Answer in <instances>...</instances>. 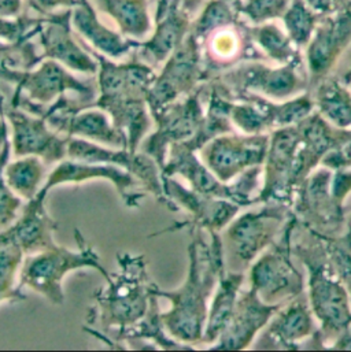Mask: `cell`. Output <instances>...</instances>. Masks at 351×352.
Here are the masks:
<instances>
[{"mask_svg": "<svg viewBox=\"0 0 351 352\" xmlns=\"http://www.w3.org/2000/svg\"><path fill=\"white\" fill-rule=\"evenodd\" d=\"M328 350H351V325L330 346Z\"/></svg>", "mask_w": 351, "mask_h": 352, "instance_id": "b9f144b4", "label": "cell"}, {"mask_svg": "<svg viewBox=\"0 0 351 352\" xmlns=\"http://www.w3.org/2000/svg\"><path fill=\"white\" fill-rule=\"evenodd\" d=\"M23 259L25 254L19 247L0 244V303H14L26 299L19 287V272Z\"/></svg>", "mask_w": 351, "mask_h": 352, "instance_id": "1f68e13d", "label": "cell"}, {"mask_svg": "<svg viewBox=\"0 0 351 352\" xmlns=\"http://www.w3.org/2000/svg\"><path fill=\"white\" fill-rule=\"evenodd\" d=\"M98 179L109 181L110 184H113L124 204L129 208L139 207L140 200L147 195V192L140 190V182L121 168L107 164L85 162L70 158H66L55 165V168L48 173L43 189L50 193L55 186L59 185L84 184Z\"/></svg>", "mask_w": 351, "mask_h": 352, "instance_id": "d6986e66", "label": "cell"}, {"mask_svg": "<svg viewBox=\"0 0 351 352\" xmlns=\"http://www.w3.org/2000/svg\"><path fill=\"white\" fill-rule=\"evenodd\" d=\"M72 14L55 16L40 30V43L43 47V59H54L70 72L92 76L99 70L95 56H91L74 40L70 32L69 19Z\"/></svg>", "mask_w": 351, "mask_h": 352, "instance_id": "603a6c76", "label": "cell"}, {"mask_svg": "<svg viewBox=\"0 0 351 352\" xmlns=\"http://www.w3.org/2000/svg\"><path fill=\"white\" fill-rule=\"evenodd\" d=\"M4 96H3V94H1V91H0V111H1V109H3V106H4Z\"/></svg>", "mask_w": 351, "mask_h": 352, "instance_id": "7dc6e473", "label": "cell"}, {"mask_svg": "<svg viewBox=\"0 0 351 352\" xmlns=\"http://www.w3.org/2000/svg\"><path fill=\"white\" fill-rule=\"evenodd\" d=\"M7 142H10V126H8V122L4 118L3 113L0 111V151L6 146Z\"/></svg>", "mask_w": 351, "mask_h": 352, "instance_id": "ee69618b", "label": "cell"}, {"mask_svg": "<svg viewBox=\"0 0 351 352\" xmlns=\"http://www.w3.org/2000/svg\"><path fill=\"white\" fill-rule=\"evenodd\" d=\"M188 232L191 241L184 283L171 291L157 285L156 294L171 302V309L161 314L168 333L177 342L195 347L202 344L210 300L226 265L224 241L218 232Z\"/></svg>", "mask_w": 351, "mask_h": 352, "instance_id": "6da1fadb", "label": "cell"}, {"mask_svg": "<svg viewBox=\"0 0 351 352\" xmlns=\"http://www.w3.org/2000/svg\"><path fill=\"white\" fill-rule=\"evenodd\" d=\"M345 85L351 88V45L348 48V58H346V66L342 70V74L338 77Z\"/></svg>", "mask_w": 351, "mask_h": 352, "instance_id": "f6af8a7d", "label": "cell"}, {"mask_svg": "<svg viewBox=\"0 0 351 352\" xmlns=\"http://www.w3.org/2000/svg\"><path fill=\"white\" fill-rule=\"evenodd\" d=\"M0 16V38L7 40L11 44H18L25 40V30L29 26L28 22L6 21Z\"/></svg>", "mask_w": 351, "mask_h": 352, "instance_id": "74e56055", "label": "cell"}, {"mask_svg": "<svg viewBox=\"0 0 351 352\" xmlns=\"http://www.w3.org/2000/svg\"><path fill=\"white\" fill-rule=\"evenodd\" d=\"M157 287V285H156ZM156 291V289H154ZM160 296L154 294L151 299V305L149 309V313L143 320H140L134 327L120 332L113 338V342H125V343H134V342H150L154 349L164 350V351H180V350H193L195 347L187 346L184 343H180L175 340L167 331L164 321H162V311L160 310ZM118 349H121L118 346Z\"/></svg>", "mask_w": 351, "mask_h": 352, "instance_id": "83f0119b", "label": "cell"}, {"mask_svg": "<svg viewBox=\"0 0 351 352\" xmlns=\"http://www.w3.org/2000/svg\"><path fill=\"white\" fill-rule=\"evenodd\" d=\"M67 158L121 168L135 177L140 182L142 188L147 193L153 195L156 200L167 210L173 212L178 211V208L165 195L161 168L150 155L140 150L131 151L129 148H114L84 139L70 138L67 144Z\"/></svg>", "mask_w": 351, "mask_h": 352, "instance_id": "4fadbf2b", "label": "cell"}, {"mask_svg": "<svg viewBox=\"0 0 351 352\" xmlns=\"http://www.w3.org/2000/svg\"><path fill=\"white\" fill-rule=\"evenodd\" d=\"M236 21L233 6L225 0H211L191 28V33L199 40L206 38L217 29L231 26Z\"/></svg>", "mask_w": 351, "mask_h": 352, "instance_id": "836d02e7", "label": "cell"}, {"mask_svg": "<svg viewBox=\"0 0 351 352\" xmlns=\"http://www.w3.org/2000/svg\"><path fill=\"white\" fill-rule=\"evenodd\" d=\"M1 113L8 122L11 151L17 158L36 155L47 165L67 158L70 138L54 131L44 116L30 113L14 102L4 103Z\"/></svg>", "mask_w": 351, "mask_h": 352, "instance_id": "5bb4252c", "label": "cell"}, {"mask_svg": "<svg viewBox=\"0 0 351 352\" xmlns=\"http://www.w3.org/2000/svg\"><path fill=\"white\" fill-rule=\"evenodd\" d=\"M225 1H228V3H231L232 6H240V3H242V0H225Z\"/></svg>", "mask_w": 351, "mask_h": 352, "instance_id": "bcb514c9", "label": "cell"}, {"mask_svg": "<svg viewBox=\"0 0 351 352\" xmlns=\"http://www.w3.org/2000/svg\"><path fill=\"white\" fill-rule=\"evenodd\" d=\"M72 21L77 32L102 55L110 59H121L139 44L124 38L121 34L105 26L94 12L88 1L74 7Z\"/></svg>", "mask_w": 351, "mask_h": 352, "instance_id": "484cf974", "label": "cell"}, {"mask_svg": "<svg viewBox=\"0 0 351 352\" xmlns=\"http://www.w3.org/2000/svg\"><path fill=\"white\" fill-rule=\"evenodd\" d=\"M305 1L320 16L335 14L351 4V0H305Z\"/></svg>", "mask_w": 351, "mask_h": 352, "instance_id": "f35d334b", "label": "cell"}, {"mask_svg": "<svg viewBox=\"0 0 351 352\" xmlns=\"http://www.w3.org/2000/svg\"><path fill=\"white\" fill-rule=\"evenodd\" d=\"M11 154V142H7L0 151V232L14 223L23 207V200L11 190L4 178V169Z\"/></svg>", "mask_w": 351, "mask_h": 352, "instance_id": "e575fe53", "label": "cell"}, {"mask_svg": "<svg viewBox=\"0 0 351 352\" xmlns=\"http://www.w3.org/2000/svg\"><path fill=\"white\" fill-rule=\"evenodd\" d=\"M202 47L199 40L189 32L182 44L165 62L161 73L153 82L147 103L151 116L165 106L195 92L200 85L207 82Z\"/></svg>", "mask_w": 351, "mask_h": 352, "instance_id": "7c38bea8", "label": "cell"}, {"mask_svg": "<svg viewBox=\"0 0 351 352\" xmlns=\"http://www.w3.org/2000/svg\"><path fill=\"white\" fill-rule=\"evenodd\" d=\"M351 45V4L321 16L308 44L306 65L310 87L330 76L334 66Z\"/></svg>", "mask_w": 351, "mask_h": 352, "instance_id": "ac0fdd59", "label": "cell"}, {"mask_svg": "<svg viewBox=\"0 0 351 352\" xmlns=\"http://www.w3.org/2000/svg\"><path fill=\"white\" fill-rule=\"evenodd\" d=\"M255 349L327 350L305 294L279 309L266 325V331Z\"/></svg>", "mask_w": 351, "mask_h": 352, "instance_id": "e0dca14e", "label": "cell"}, {"mask_svg": "<svg viewBox=\"0 0 351 352\" xmlns=\"http://www.w3.org/2000/svg\"><path fill=\"white\" fill-rule=\"evenodd\" d=\"M281 18L287 34L301 48L309 44L320 15L313 11L305 0H290Z\"/></svg>", "mask_w": 351, "mask_h": 352, "instance_id": "d6a6232c", "label": "cell"}, {"mask_svg": "<svg viewBox=\"0 0 351 352\" xmlns=\"http://www.w3.org/2000/svg\"><path fill=\"white\" fill-rule=\"evenodd\" d=\"M332 169L320 165L297 189L292 212L312 233L339 239L348 229L345 208L331 190Z\"/></svg>", "mask_w": 351, "mask_h": 352, "instance_id": "30bf717a", "label": "cell"}, {"mask_svg": "<svg viewBox=\"0 0 351 352\" xmlns=\"http://www.w3.org/2000/svg\"><path fill=\"white\" fill-rule=\"evenodd\" d=\"M248 37L254 45L261 48L264 56L279 65L302 62L299 47L276 23L265 22L254 25L248 28Z\"/></svg>", "mask_w": 351, "mask_h": 352, "instance_id": "f546056e", "label": "cell"}, {"mask_svg": "<svg viewBox=\"0 0 351 352\" xmlns=\"http://www.w3.org/2000/svg\"><path fill=\"white\" fill-rule=\"evenodd\" d=\"M162 184L167 197L178 210L181 208L188 212V219L184 222H176L172 226L165 228L153 236H161L181 229H202L206 233H220L240 212L242 206L235 201L199 193L180 182L176 177L162 175Z\"/></svg>", "mask_w": 351, "mask_h": 352, "instance_id": "2e32d148", "label": "cell"}, {"mask_svg": "<svg viewBox=\"0 0 351 352\" xmlns=\"http://www.w3.org/2000/svg\"><path fill=\"white\" fill-rule=\"evenodd\" d=\"M116 259L117 272H110L106 285L94 292V321H88L89 325L99 322L100 332L111 340L146 317L157 285L145 255L118 252Z\"/></svg>", "mask_w": 351, "mask_h": 352, "instance_id": "3957f363", "label": "cell"}, {"mask_svg": "<svg viewBox=\"0 0 351 352\" xmlns=\"http://www.w3.org/2000/svg\"><path fill=\"white\" fill-rule=\"evenodd\" d=\"M309 236L310 243H298L294 247V254L306 267L308 302L328 350L351 325V298L335 272L323 241L310 232Z\"/></svg>", "mask_w": 351, "mask_h": 352, "instance_id": "277c9868", "label": "cell"}, {"mask_svg": "<svg viewBox=\"0 0 351 352\" xmlns=\"http://www.w3.org/2000/svg\"><path fill=\"white\" fill-rule=\"evenodd\" d=\"M316 236L323 241L327 255L335 272L338 273L339 278L343 281L345 287L348 288L351 298V250H349L339 239L320 236V234H316Z\"/></svg>", "mask_w": 351, "mask_h": 352, "instance_id": "8d00e7d4", "label": "cell"}, {"mask_svg": "<svg viewBox=\"0 0 351 352\" xmlns=\"http://www.w3.org/2000/svg\"><path fill=\"white\" fill-rule=\"evenodd\" d=\"M94 56L99 70L98 96L92 106L110 116L114 125L125 133L131 151H139L154 128L147 96L157 73L140 59L114 63L102 54Z\"/></svg>", "mask_w": 351, "mask_h": 352, "instance_id": "7a4b0ae2", "label": "cell"}, {"mask_svg": "<svg viewBox=\"0 0 351 352\" xmlns=\"http://www.w3.org/2000/svg\"><path fill=\"white\" fill-rule=\"evenodd\" d=\"M47 164L36 157L26 155L10 161L4 169V178L11 190L23 201L32 200L47 181Z\"/></svg>", "mask_w": 351, "mask_h": 352, "instance_id": "f1b7e54d", "label": "cell"}, {"mask_svg": "<svg viewBox=\"0 0 351 352\" xmlns=\"http://www.w3.org/2000/svg\"><path fill=\"white\" fill-rule=\"evenodd\" d=\"M0 78L14 84L17 94L37 106H50L67 94L76 95L88 107L96 100L95 89L88 82L54 59H43L29 70L0 66Z\"/></svg>", "mask_w": 351, "mask_h": 352, "instance_id": "9c48e42d", "label": "cell"}, {"mask_svg": "<svg viewBox=\"0 0 351 352\" xmlns=\"http://www.w3.org/2000/svg\"><path fill=\"white\" fill-rule=\"evenodd\" d=\"M292 208L283 203H262L261 208L237 214L225 228L224 250L242 263L243 269L270 247L281 233Z\"/></svg>", "mask_w": 351, "mask_h": 352, "instance_id": "ba28073f", "label": "cell"}, {"mask_svg": "<svg viewBox=\"0 0 351 352\" xmlns=\"http://www.w3.org/2000/svg\"><path fill=\"white\" fill-rule=\"evenodd\" d=\"M74 239L77 250L54 244L44 251L25 255L19 272V287L41 295L54 306H62L65 303L63 281L69 273L91 269L100 273L105 280L109 278L110 272L78 229H74Z\"/></svg>", "mask_w": 351, "mask_h": 352, "instance_id": "5b68a950", "label": "cell"}, {"mask_svg": "<svg viewBox=\"0 0 351 352\" xmlns=\"http://www.w3.org/2000/svg\"><path fill=\"white\" fill-rule=\"evenodd\" d=\"M176 4L180 7L181 11H184L187 15H193L200 7L203 0H175Z\"/></svg>", "mask_w": 351, "mask_h": 352, "instance_id": "7bdbcfd3", "label": "cell"}, {"mask_svg": "<svg viewBox=\"0 0 351 352\" xmlns=\"http://www.w3.org/2000/svg\"><path fill=\"white\" fill-rule=\"evenodd\" d=\"M162 175L181 177L189 188L199 193L228 199L240 206L235 182L226 184L220 181L204 165L199 153L191 148L185 142L177 143L169 148Z\"/></svg>", "mask_w": 351, "mask_h": 352, "instance_id": "7402d4cb", "label": "cell"}, {"mask_svg": "<svg viewBox=\"0 0 351 352\" xmlns=\"http://www.w3.org/2000/svg\"><path fill=\"white\" fill-rule=\"evenodd\" d=\"M217 78L233 99L242 94H257L275 102H284L309 91L310 80L302 62L268 66L261 60H246Z\"/></svg>", "mask_w": 351, "mask_h": 352, "instance_id": "52a82bcc", "label": "cell"}, {"mask_svg": "<svg viewBox=\"0 0 351 352\" xmlns=\"http://www.w3.org/2000/svg\"><path fill=\"white\" fill-rule=\"evenodd\" d=\"M47 196L48 192L41 188L37 196L25 201L14 223L0 232V244L17 245L25 255L44 251L56 244L54 234L58 223L47 210Z\"/></svg>", "mask_w": 351, "mask_h": 352, "instance_id": "44dd1931", "label": "cell"}, {"mask_svg": "<svg viewBox=\"0 0 351 352\" xmlns=\"http://www.w3.org/2000/svg\"><path fill=\"white\" fill-rule=\"evenodd\" d=\"M298 225L299 221L292 212L276 241L248 267L250 287L265 303L286 305L306 294V278L292 261V239Z\"/></svg>", "mask_w": 351, "mask_h": 352, "instance_id": "8992f818", "label": "cell"}, {"mask_svg": "<svg viewBox=\"0 0 351 352\" xmlns=\"http://www.w3.org/2000/svg\"><path fill=\"white\" fill-rule=\"evenodd\" d=\"M21 0H0V16H14L21 11Z\"/></svg>", "mask_w": 351, "mask_h": 352, "instance_id": "60d3db41", "label": "cell"}, {"mask_svg": "<svg viewBox=\"0 0 351 352\" xmlns=\"http://www.w3.org/2000/svg\"><path fill=\"white\" fill-rule=\"evenodd\" d=\"M290 4V0H246L237 10L246 15L254 25L265 23L281 18Z\"/></svg>", "mask_w": 351, "mask_h": 352, "instance_id": "d590c367", "label": "cell"}, {"mask_svg": "<svg viewBox=\"0 0 351 352\" xmlns=\"http://www.w3.org/2000/svg\"><path fill=\"white\" fill-rule=\"evenodd\" d=\"M316 111L331 125L339 129H351V91L338 77L327 76L312 89Z\"/></svg>", "mask_w": 351, "mask_h": 352, "instance_id": "4316f807", "label": "cell"}, {"mask_svg": "<svg viewBox=\"0 0 351 352\" xmlns=\"http://www.w3.org/2000/svg\"><path fill=\"white\" fill-rule=\"evenodd\" d=\"M281 306L283 305L265 303L258 294L248 287V289L240 292L226 329L207 350L240 351L250 349L258 333L266 328Z\"/></svg>", "mask_w": 351, "mask_h": 352, "instance_id": "ffe728a7", "label": "cell"}, {"mask_svg": "<svg viewBox=\"0 0 351 352\" xmlns=\"http://www.w3.org/2000/svg\"><path fill=\"white\" fill-rule=\"evenodd\" d=\"M244 280L246 274L240 270H225L221 274L213 298L210 300L202 344L207 347L214 344L226 329L233 316Z\"/></svg>", "mask_w": 351, "mask_h": 352, "instance_id": "cb8c5ba5", "label": "cell"}, {"mask_svg": "<svg viewBox=\"0 0 351 352\" xmlns=\"http://www.w3.org/2000/svg\"><path fill=\"white\" fill-rule=\"evenodd\" d=\"M203 89L200 85L195 92L165 106L154 113V131L145 139L140 151L150 155L164 169L169 148L177 143L192 139L199 131L206 109L203 107Z\"/></svg>", "mask_w": 351, "mask_h": 352, "instance_id": "8fae6325", "label": "cell"}, {"mask_svg": "<svg viewBox=\"0 0 351 352\" xmlns=\"http://www.w3.org/2000/svg\"><path fill=\"white\" fill-rule=\"evenodd\" d=\"M188 19L189 15L181 11L173 1L167 15L158 21L151 38L139 45L140 60L153 67L165 63L191 32Z\"/></svg>", "mask_w": 351, "mask_h": 352, "instance_id": "d4e9b609", "label": "cell"}, {"mask_svg": "<svg viewBox=\"0 0 351 352\" xmlns=\"http://www.w3.org/2000/svg\"><path fill=\"white\" fill-rule=\"evenodd\" d=\"M30 4L39 11H51L56 7H77L84 4L87 0H29Z\"/></svg>", "mask_w": 351, "mask_h": 352, "instance_id": "ab89813d", "label": "cell"}, {"mask_svg": "<svg viewBox=\"0 0 351 352\" xmlns=\"http://www.w3.org/2000/svg\"><path fill=\"white\" fill-rule=\"evenodd\" d=\"M99 7L114 18L123 34L143 38L151 30L146 0H96Z\"/></svg>", "mask_w": 351, "mask_h": 352, "instance_id": "4dcf8cb0", "label": "cell"}, {"mask_svg": "<svg viewBox=\"0 0 351 352\" xmlns=\"http://www.w3.org/2000/svg\"><path fill=\"white\" fill-rule=\"evenodd\" d=\"M269 140L270 133H224L203 146L199 150V155L214 176L228 184L246 170L264 165Z\"/></svg>", "mask_w": 351, "mask_h": 352, "instance_id": "9a60e30c", "label": "cell"}]
</instances>
